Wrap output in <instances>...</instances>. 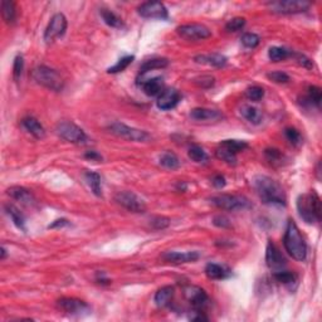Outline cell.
Segmentation results:
<instances>
[{
  "label": "cell",
  "mask_w": 322,
  "mask_h": 322,
  "mask_svg": "<svg viewBox=\"0 0 322 322\" xmlns=\"http://www.w3.org/2000/svg\"><path fill=\"white\" fill-rule=\"evenodd\" d=\"M160 165L169 170H176L180 166V160L173 152H165L160 156Z\"/></svg>",
  "instance_id": "obj_31"
},
{
  "label": "cell",
  "mask_w": 322,
  "mask_h": 322,
  "mask_svg": "<svg viewBox=\"0 0 322 322\" xmlns=\"http://www.w3.org/2000/svg\"><path fill=\"white\" fill-rule=\"evenodd\" d=\"M1 15L6 24L14 23L17 19V8H15V3L10 1V0H3L1 1Z\"/></svg>",
  "instance_id": "obj_27"
},
{
  "label": "cell",
  "mask_w": 322,
  "mask_h": 322,
  "mask_svg": "<svg viewBox=\"0 0 322 322\" xmlns=\"http://www.w3.org/2000/svg\"><path fill=\"white\" fill-rule=\"evenodd\" d=\"M85 157H86V159H88V160H101V159H102V156H101L100 154H97L96 151L86 152Z\"/></svg>",
  "instance_id": "obj_52"
},
{
  "label": "cell",
  "mask_w": 322,
  "mask_h": 322,
  "mask_svg": "<svg viewBox=\"0 0 322 322\" xmlns=\"http://www.w3.org/2000/svg\"><path fill=\"white\" fill-rule=\"evenodd\" d=\"M97 282L98 283H110V280H107L103 273H98L97 274Z\"/></svg>",
  "instance_id": "obj_53"
},
{
  "label": "cell",
  "mask_w": 322,
  "mask_h": 322,
  "mask_svg": "<svg viewBox=\"0 0 322 322\" xmlns=\"http://www.w3.org/2000/svg\"><path fill=\"white\" fill-rule=\"evenodd\" d=\"M176 31L180 37L186 40H190V42L204 40L211 37V30L204 24H182V26L177 27Z\"/></svg>",
  "instance_id": "obj_9"
},
{
  "label": "cell",
  "mask_w": 322,
  "mask_h": 322,
  "mask_svg": "<svg viewBox=\"0 0 322 322\" xmlns=\"http://www.w3.org/2000/svg\"><path fill=\"white\" fill-rule=\"evenodd\" d=\"M294 57H296V60H297V63H298L299 66H302V67H305V68H308V69H311L312 67H314V62H312L310 58L306 57V56L296 55Z\"/></svg>",
  "instance_id": "obj_49"
},
{
  "label": "cell",
  "mask_w": 322,
  "mask_h": 322,
  "mask_svg": "<svg viewBox=\"0 0 322 322\" xmlns=\"http://www.w3.org/2000/svg\"><path fill=\"white\" fill-rule=\"evenodd\" d=\"M134 59H135L134 56H126V57H122L121 59L117 60V63L115 64V66L110 67V68L107 69V72H109V73H120V72H123L132 62H134Z\"/></svg>",
  "instance_id": "obj_37"
},
{
  "label": "cell",
  "mask_w": 322,
  "mask_h": 322,
  "mask_svg": "<svg viewBox=\"0 0 322 322\" xmlns=\"http://www.w3.org/2000/svg\"><path fill=\"white\" fill-rule=\"evenodd\" d=\"M24 69V59L23 56H17L14 58V63H13V77L14 80L19 81L20 77H22V73H23Z\"/></svg>",
  "instance_id": "obj_42"
},
{
  "label": "cell",
  "mask_w": 322,
  "mask_h": 322,
  "mask_svg": "<svg viewBox=\"0 0 322 322\" xmlns=\"http://www.w3.org/2000/svg\"><path fill=\"white\" fill-rule=\"evenodd\" d=\"M285 136L290 144L293 146H299L302 144V136L299 134V131H297L296 128L293 127H287L285 128Z\"/></svg>",
  "instance_id": "obj_38"
},
{
  "label": "cell",
  "mask_w": 322,
  "mask_h": 322,
  "mask_svg": "<svg viewBox=\"0 0 322 322\" xmlns=\"http://www.w3.org/2000/svg\"><path fill=\"white\" fill-rule=\"evenodd\" d=\"M22 126L26 128V131L28 134H30L31 136L35 137V139H44L46 137V130L42 126V123L34 118V117L28 116L24 117L23 120H22Z\"/></svg>",
  "instance_id": "obj_20"
},
{
  "label": "cell",
  "mask_w": 322,
  "mask_h": 322,
  "mask_svg": "<svg viewBox=\"0 0 322 322\" xmlns=\"http://www.w3.org/2000/svg\"><path fill=\"white\" fill-rule=\"evenodd\" d=\"M168 66L169 60L166 58H152V59L146 60L140 67V74H145L150 71H154V69H163Z\"/></svg>",
  "instance_id": "obj_29"
},
{
  "label": "cell",
  "mask_w": 322,
  "mask_h": 322,
  "mask_svg": "<svg viewBox=\"0 0 322 322\" xmlns=\"http://www.w3.org/2000/svg\"><path fill=\"white\" fill-rule=\"evenodd\" d=\"M190 118L194 122L199 123H217L224 118V115L218 110L198 107V109H193L190 111Z\"/></svg>",
  "instance_id": "obj_15"
},
{
  "label": "cell",
  "mask_w": 322,
  "mask_h": 322,
  "mask_svg": "<svg viewBox=\"0 0 322 322\" xmlns=\"http://www.w3.org/2000/svg\"><path fill=\"white\" fill-rule=\"evenodd\" d=\"M267 77L268 80H271L272 82L280 83V85H282V83H287L288 81H290V76H288L287 73H285V72H281V71L268 73Z\"/></svg>",
  "instance_id": "obj_45"
},
{
  "label": "cell",
  "mask_w": 322,
  "mask_h": 322,
  "mask_svg": "<svg viewBox=\"0 0 322 322\" xmlns=\"http://www.w3.org/2000/svg\"><path fill=\"white\" fill-rule=\"evenodd\" d=\"M240 115L244 117L245 120L248 121L252 125H260L262 123L263 120V115L262 112L258 109H256L254 106L252 105H243L239 110Z\"/></svg>",
  "instance_id": "obj_22"
},
{
  "label": "cell",
  "mask_w": 322,
  "mask_h": 322,
  "mask_svg": "<svg viewBox=\"0 0 322 322\" xmlns=\"http://www.w3.org/2000/svg\"><path fill=\"white\" fill-rule=\"evenodd\" d=\"M165 262L173 263V264H182V263H193L197 262L200 258L199 252H185V253H181V252H165V253L161 256Z\"/></svg>",
  "instance_id": "obj_17"
},
{
  "label": "cell",
  "mask_w": 322,
  "mask_h": 322,
  "mask_svg": "<svg viewBox=\"0 0 322 322\" xmlns=\"http://www.w3.org/2000/svg\"><path fill=\"white\" fill-rule=\"evenodd\" d=\"M205 274L210 280L219 281L225 280L227 277H229L231 272H229V269H227L223 265L217 264V263H208L205 267Z\"/></svg>",
  "instance_id": "obj_23"
},
{
  "label": "cell",
  "mask_w": 322,
  "mask_h": 322,
  "mask_svg": "<svg viewBox=\"0 0 322 322\" xmlns=\"http://www.w3.org/2000/svg\"><path fill=\"white\" fill-rule=\"evenodd\" d=\"M297 210L299 217L307 224H315L321 220V199L316 191L301 194L297 198Z\"/></svg>",
  "instance_id": "obj_3"
},
{
  "label": "cell",
  "mask_w": 322,
  "mask_h": 322,
  "mask_svg": "<svg viewBox=\"0 0 322 322\" xmlns=\"http://www.w3.org/2000/svg\"><path fill=\"white\" fill-rule=\"evenodd\" d=\"M321 98L322 93L320 87H317V86H311V87H308V101H311V103H315L317 107H320Z\"/></svg>",
  "instance_id": "obj_44"
},
{
  "label": "cell",
  "mask_w": 322,
  "mask_h": 322,
  "mask_svg": "<svg viewBox=\"0 0 322 322\" xmlns=\"http://www.w3.org/2000/svg\"><path fill=\"white\" fill-rule=\"evenodd\" d=\"M6 194L14 200L19 202L20 204H23L24 206H34L35 205V198L33 197L30 191L28 189L23 188V186H12L6 190Z\"/></svg>",
  "instance_id": "obj_19"
},
{
  "label": "cell",
  "mask_w": 322,
  "mask_h": 322,
  "mask_svg": "<svg viewBox=\"0 0 322 322\" xmlns=\"http://www.w3.org/2000/svg\"><path fill=\"white\" fill-rule=\"evenodd\" d=\"M283 245L287 253L298 262H303L307 258V244L303 239L302 234L293 220H288L286 227Z\"/></svg>",
  "instance_id": "obj_2"
},
{
  "label": "cell",
  "mask_w": 322,
  "mask_h": 322,
  "mask_svg": "<svg viewBox=\"0 0 322 322\" xmlns=\"http://www.w3.org/2000/svg\"><path fill=\"white\" fill-rule=\"evenodd\" d=\"M194 60L199 64H206V66L211 67H224L227 64V58L219 53H213V55H200L194 58Z\"/></svg>",
  "instance_id": "obj_21"
},
{
  "label": "cell",
  "mask_w": 322,
  "mask_h": 322,
  "mask_svg": "<svg viewBox=\"0 0 322 322\" xmlns=\"http://www.w3.org/2000/svg\"><path fill=\"white\" fill-rule=\"evenodd\" d=\"M180 93L175 88H169L163 91L157 97L156 105L160 110L169 111V110L175 109L177 103L180 102Z\"/></svg>",
  "instance_id": "obj_16"
},
{
  "label": "cell",
  "mask_w": 322,
  "mask_h": 322,
  "mask_svg": "<svg viewBox=\"0 0 322 322\" xmlns=\"http://www.w3.org/2000/svg\"><path fill=\"white\" fill-rule=\"evenodd\" d=\"M265 262L271 269H282L286 265V258L272 242H268L265 249Z\"/></svg>",
  "instance_id": "obj_18"
},
{
  "label": "cell",
  "mask_w": 322,
  "mask_h": 322,
  "mask_svg": "<svg viewBox=\"0 0 322 322\" xmlns=\"http://www.w3.org/2000/svg\"><path fill=\"white\" fill-rule=\"evenodd\" d=\"M137 13L146 19H168L169 13L166 6L160 1H146L139 5Z\"/></svg>",
  "instance_id": "obj_13"
},
{
  "label": "cell",
  "mask_w": 322,
  "mask_h": 322,
  "mask_svg": "<svg viewBox=\"0 0 322 322\" xmlns=\"http://www.w3.org/2000/svg\"><path fill=\"white\" fill-rule=\"evenodd\" d=\"M115 200L118 205L132 213H144L146 210L145 202L132 191H120L116 194Z\"/></svg>",
  "instance_id": "obj_10"
},
{
  "label": "cell",
  "mask_w": 322,
  "mask_h": 322,
  "mask_svg": "<svg viewBox=\"0 0 322 322\" xmlns=\"http://www.w3.org/2000/svg\"><path fill=\"white\" fill-rule=\"evenodd\" d=\"M215 155L219 160L224 161L225 164H228V165H237V154H234V152L229 151L228 148L223 147V146L219 145V147L215 150Z\"/></svg>",
  "instance_id": "obj_33"
},
{
  "label": "cell",
  "mask_w": 322,
  "mask_h": 322,
  "mask_svg": "<svg viewBox=\"0 0 322 322\" xmlns=\"http://www.w3.org/2000/svg\"><path fill=\"white\" fill-rule=\"evenodd\" d=\"M85 177L86 180H87L88 186L91 188L92 193H93L96 197H101V195H102V188H101L100 174L94 173V171H86Z\"/></svg>",
  "instance_id": "obj_28"
},
{
  "label": "cell",
  "mask_w": 322,
  "mask_h": 322,
  "mask_svg": "<svg viewBox=\"0 0 322 322\" xmlns=\"http://www.w3.org/2000/svg\"><path fill=\"white\" fill-rule=\"evenodd\" d=\"M245 96H247L248 100L253 101V102H258V101L262 100L263 96H264V89H263L262 87H260V86H252V87L247 88Z\"/></svg>",
  "instance_id": "obj_39"
},
{
  "label": "cell",
  "mask_w": 322,
  "mask_h": 322,
  "mask_svg": "<svg viewBox=\"0 0 322 322\" xmlns=\"http://www.w3.org/2000/svg\"><path fill=\"white\" fill-rule=\"evenodd\" d=\"M5 211L9 217H10V219L13 220V223H14L15 227H17L18 229H20V231H23V232L27 231L26 218H24L23 214L20 213L19 209H18L17 206L12 205V204H6Z\"/></svg>",
  "instance_id": "obj_26"
},
{
  "label": "cell",
  "mask_w": 322,
  "mask_h": 322,
  "mask_svg": "<svg viewBox=\"0 0 322 322\" xmlns=\"http://www.w3.org/2000/svg\"><path fill=\"white\" fill-rule=\"evenodd\" d=\"M164 87L163 78L161 77H155L151 78V80H147L145 82H143V91L144 93L150 96V97H154V96H157V94L161 93Z\"/></svg>",
  "instance_id": "obj_24"
},
{
  "label": "cell",
  "mask_w": 322,
  "mask_h": 322,
  "mask_svg": "<svg viewBox=\"0 0 322 322\" xmlns=\"http://www.w3.org/2000/svg\"><path fill=\"white\" fill-rule=\"evenodd\" d=\"M184 294L194 310L204 311V308L208 306V294L203 288L198 287V286H186L184 288Z\"/></svg>",
  "instance_id": "obj_14"
},
{
  "label": "cell",
  "mask_w": 322,
  "mask_h": 322,
  "mask_svg": "<svg viewBox=\"0 0 322 322\" xmlns=\"http://www.w3.org/2000/svg\"><path fill=\"white\" fill-rule=\"evenodd\" d=\"M151 225L152 228L157 229V231H160V229H165L170 225V219L166 217H155L154 219L151 220Z\"/></svg>",
  "instance_id": "obj_46"
},
{
  "label": "cell",
  "mask_w": 322,
  "mask_h": 322,
  "mask_svg": "<svg viewBox=\"0 0 322 322\" xmlns=\"http://www.w3.org/2000/svg\"><path fill=\"white\" fill-rule=\"evenodd\" d=\"M220 146L228 148L229 151L234 152V154H238L248 147V144L242 140H224L220 143Z\"/></svg>",
  "instance_id": "obj_36"
},
{
  "label": "cell",
  "mask_w": 322,
  "mask_h": 322,
  "mask_svg": "<svg viewBox=\"0 0 322 322\" xmlns=\"http://www.w3.org/2000/svg\"><path fill=\"white\" fill-rule=\"evenodd\" d=\"M291 56L292 52L286 48H282V47H271L269 51H268V57H269L272 62H282V60H286Z\"/></svg>",
  "instance_id": "obj_32"
},
{
  "label": "cell",
  "mask_w": 322,
  "mask_h": 322,
  "mask_svg": "<svg viewBox=\"0 0 322 322\" xmlns=\"http://www.w3.org/2000/svg\"><path fill=\"white\" fill-rule=\"evenodd\" d=\"M210 203L214 206L222 209V210H244L251 208V203L245 197L242 195H232V194H219L210 198Z\"/></svg>",
  "instance_id": "obj_5"
},
{
  "label": "cell",
  "mask_w": 322,
  "mask_h": 322,
  "mask_svg": "<svg viewBox=\"0 0 322 322\" xmlns=\"http://www.w3.org/2000/svg\"><path fill=\"white\" fill-rule=\"evenodd\" d=\"M188 155H189V157H190V159L194 161V163H198V164L206 163V161L209 160L208 154L204 151V148L200 147V146H198V145L191 146V147L189 148Z\"/></svg>",
  "instance_id": "obj_34"
},
{
  "label": "cell",
  "mask_w": 322,
  "mask_h": 322,
  "mask_svg": "<svg viewBox=\"0 0 322 322\" xmlns=\"http://www.w3.org/2000/svg\"><path fill=\"white\" fill-rule=\"evenodd\" d=\"M274 278L277 280V282L283 283V285H292V283L296 282L297 277L294 276L293 273L288 271H278L274 273Z\"/></svg>",
  "instance_id": "obj_40"
},
{
  "label": "cell",
  "mask_w": 322,
  "mask_h": 322,
  "mask_svg": "<svg viewBox=\"0 0 322 322\" xmlns=\"http://www.w3.org/2000/svg\"><path fill=\"white\" fill-rule=\"evenodd\" d=\"M69 222L67 219H57L55 220V222L52 223L51 225H49L48 228H62V227H64V225H68Z\"/></svg>",
  "instance_id": "obj_51"
},
{
  "label": "cell",
  "mask_w": 322,
  "mask_h": 322,
  "mask_svg": "<svg viewBox=\"0 0 322 322\" xmlns=\"http://www.w3.org/2000/svg\"><path fill=\"white\" fill-rule=\"evenodd\" d=\"M245 26V19L244 18H240V17H237V18H233V19H231L228 22V23L225 24V29L228 31H239L242 30L243 28H244Z\"/></svg>",
  "instance_id": "obj_43"
},
{
  "label": "cell",
  "mask_w": 322,
  "mask_h": 322,
  "mask_svg": "<svg viewBox=\"0 0 322 322\" xmlns=\"http://www.w3.org/2000/svg\"><path fill=\"white\" fill-rule=\"evenodd\" d=\"M264 156L267 161L273 166L282 165L283 161V154L278 150V148H265Z\"/></svg>",
  "instance_id": "obj_35"
},
{
  "label": "cell",
  "mask_w": 322,
  "mask_h": 322,
  "mask_svg": "<svg viewBox=\"0 0 322 322\" xmlns=\"http://www.w3.org/2000/svg\"><path fill=\"white\" fill-rule=\"evenodd\" d=\"M100 14L102 17L103 22L111 28H121L122 27V19L118 15L115 14L114 12H111L110 9H101Z\"/></svg>",
  "instance_id": "obj_30"
},
{
  "label": "cell",
  "mask_w": 322,
  "mask_h": 322,
  "mask_svg": "<svg viewBox=\"0 0 322 322\" xmlns=\"http://www.w3.org/2000/svg\"><path fill=\"white\" fill-rule=\"evenodd\" d=\"M109 130L111 134L116 135V136L125 139L128 141H134V143H147L150 141L151 136L144 130H139V128L131 127L125 123L121 122H114L109 126Z\"/></svg>",
  "instance_id": "obj_6"
},
{
  "label": "cell",
  "mask_w": 322,
  "mask_h": 322,
  "mask_svg": "<svg viewBox=\"0 0 322 322\" xmlns=\"http://www.w3.org/2000/svg\"><path fill=\"white\" fill-rule=\"evenodd\" d=\"M56 132H57L58 136L60 139H63L64 141H68L71 144H86L88 137L86 135V132L83 131L80 126H77L76 123L69 122V121H64V122H60L57 125V128H56Z\"/></svg>",
  "instance_id": "obj_7"
},
{
  "label": "cell",
  "mask_w": 322,
  "mask_h": 322,
  "mask_svg": "<svg viewBox=\"0 0 322 322\" xmlns=\"http://www.w3.org/2000/svg\"><path fill=\"white\" fill-rule=\"evenodd\" d=\"M213 224L215 225V227H218V228H231L232 224H231V220L228 219L227 217H224V215H215V217L213 218Z\"/></svg>",
  "instance_id": "obj_47"
},
{
  "label": "cell",
  "mask_w": 322,
  "mask_h": 322,
  "mask_svg": "<svg viewBox=\"0 0 322 322\" xmlns=\"http://www.w3.org/2000/svg\"><path fill=\"white\" fill-rule=\"evenodd\" d=\"M257 195L268 205H286V194L278 181L265 175H256L252 180Z\"/></svg>",
  "instance_id": "obj_1"
},
{
  "label": "cell",
  "mask_w": 322,
  "mask_h": 322,
  "mask_svg": "<svg viewBox=\"0 0 322 322\" xmlns=\"http://www.w3.org/2000/svg\"><path fill=\"white\" fill-rule=\"evenodd\" d=\"M195 83L203 88H209L214 85V77L211 76H202V77L195 78Z\"/></svg>",
  "instance_id": "obj_48"
},
{
  "label": "cell",
  "mask_w": 322,
  "mask_h": 322,
  "mask_svg": "<svg viewBox=\"0 0 322 322\" xmlns=\"http://www.w3.org/2000/svg\"><path fill=\"white\" fill-rule=\"evenodd\" d=\"M260 42H261L260 37H258L257 34H254V33H245V34L242 37V43L245 48H251V49L256 48V47H258Z\"/></svg>",
  "instance_id": "obj_41"
},
{
  "label": "cell",
  "mask_w": 322,
  "mask_h": 322,
  "mask_svg": "<svg viewBox=\"0 0 322 322\" xmlns=\"http://www.w3.org/2000/svg\"><path fill=\"white\" fill-rule=\"evenodd\" d=\"M186 188H188V186H186L185 182H179V184H177V186H176L177 190L182 191V193H184V191L186 190Z\"/></svg>",
  "instance_id": "obj_54"
},
{
  "label": "cell",
  "mask_w": 322,
  "mask_h": 322,
  "mask_svg": "<svg viewBox=\"0 0 322 322\" xmlns=\"http://www.w3.org/2000/svg\"><path fill=\"white\" fill-rule=\"evenodd\" d=\"M67 18L62 14V13H57L52 17L51 22H49L48 27L44 31V40L47 43L55 42L57 38L62 37L67 30Z\"/></svg>",
  "instance_id": "obj_12"
},
{
  "label": "cell",
  "mask_w": 322,
  "mask_h": 322,
  "mask_svg": "<svg viewBox=\"0 0 322 322\" xmlns=\"http://www.w3.org/2000/svg\"><path fill=\"white\" fill-rule=\"evenodd\" d=\"M31 78L38 83V85L52 89V91H62L64 81L62 76L58 73L56 69L49 68L47 66H38L31 71Z\"/></svg>",
  "instance_id": "obj_4"
},
{
  "label": "cell",
  "mask_w": 322,
  "mask_h": 322,
  "mask_svg": "<svg viewBox=\"0 0 322 322\" xmlns=\"http://www.w3.org/2000/svg\"><path fill=\"white\" fill-rule=\"evenodd\" d=\"M174 287L171 286H165V287H161L159 291L155 294V302L159 307H168L170 305V302L173 301V297H174Z\"/></svg>",
  "instance_id": "obj_25"
},
{
  "label": "cell",
  "mask_w": 322,
  "mask_h": 322,
  "mask_svg": "<svg viewBox=\"0 0 322 322\" xmlns=\"http://www.w3.org/2000/svg\"><path fill=\"white\" fill-rule=\"evenodd\" d=\"M272 13L277 14H298L306 12L311 4L305 0H280L267 4Z\"/></svg>",
  "instance_id": "obj_8"
},
{
  "label": "cell",
  "mask_w": 322,
  "mask_h": 322,
  "mask_svg": "<svg viewBox=\"0 0 322 322\" xmlns=\"http://www.w3.org/2000/svg\"><path fill=\"white\" fill-rule=\"evenodd\" d=\"M211 182H213V185L215 186L217 189H222L225 186V177L222 176V175H217V176H214L213 179H211Z\"/></svg>",
  "instance_id": "obj_50"
},
{
  "label": "cell",
  "mask_w": 322,
  "mask_h": 322,
  "mask_svg": "<svg viewBox=\"0 0 322 322\" xmlns=\"http://www.w3.org/2000/svg\"><path fill=\"white\" fill-rule=\"evenodd\" d=\"M57 305L60 310L72 316H86L91 314V307L85 301L73 297H63L58 299Z\"/></svg>",
  "instance_id": "obj_11"
},
{
  "label": "cell",
  "mask_w": 322,
  "mask_h": 322,
  "mask_svg": "<svg viewBox=\"0 0 322 322\" xmlns=\"http://www.w3.org/2000/svg\"><path fill=\"white\" fill-rule=\"evenodd\" d=\"M5 257H6V249L4 248V247H1V257H0V258H1V260H5Z\"/></svg>",
  "instance_id": "obj_55"
}]
</instances>
